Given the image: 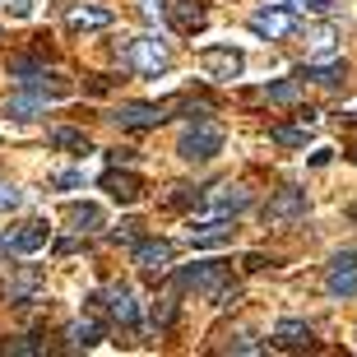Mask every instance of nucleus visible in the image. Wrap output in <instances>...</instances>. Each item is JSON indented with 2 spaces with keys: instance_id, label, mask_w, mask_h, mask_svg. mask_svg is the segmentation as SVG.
Returning <instances> with one entry per match:
<instances>
[{
  "instance_id": "obj_6",
  "label": "nucleus",
  "mask_w": 357,
  "mask_h": 357,
  "mask_svg": "<svg viewBox=\"0 0 357 357\" xmlns=\"http://www.w3.org/2000/svg\"><path fill=\"white\" fill-rule=\"evenodd\" d=\"M232 237H237V218H227V213H209V218H195V223H190V246H195V251L227 246Z\"/></svg>"
},
{
  "instance_id": "obj_33",
  "label": "nucleus",
  "mask_w": 357,
  "mask_h": 357,
  "mask_svg": "<svg viewBox=\"0 0 357 357\" xmlns=\"http://www.w3.org/2000/svg\"><path fill=\"white\" fill-rule=\"evenodd\" d=\"M297 10H306V14H334V0H297Z\"/></svg>"
},
{
  "instance_id": "obj_25",
  "label": "nucleus",
  "mask_w": 357,
  "mask_h": 357,
  "mask_svg": "<svg viewBox=\"0 0 357 357\" xmlns=\"http://www.w3.org/2000/svg\"><path fill=\"white\" fill-rule=\"evenodd\" d=\"M47 139H52V149H79V153H89V135L84 130H66V126H61V130H52Z\"/></svg>"
},
{
  "instance_id": "obj_7",
  "label": "nucleus",
  "mask_w": 357,
  "mask_h": 357,
  "mask_svg": "<svg viewBox=\"0 0 357 357\" xmlns=\"http://www.w3.org/2000/svg\"><path fill=\"white\" fill-rule=\"evenodd\" d=\"M176 283L190 292H213L218 283H227V265L223 260H195V265L176 269Z\"/></svg>"
},
{
  "instance_id": "obj_9",
  "label": "nucleus",
  "mask_w": 357,
  "mask_h": 357,
  "mask_svg": "<svg viewBox=\"0 0 357 357\" xmlns=\"http://www.w3.org/2000/svg\"><path fill=\"white\" fill-rule=\"evenodd\" d=\"M135 265L149 269V274H167L172 269V241H162V237L135 241Z\"/></svg>"
},
{
  "instance_id": "obj_27",
  "label": "nucleus",
  "mask_w": 357,
  "mask_h": 357,
  "mask_svg": "<svg viewBox=\"0 0 357 357\" xmlns=\"http://www.w3.org/2000/svg\"><path fill=\"white\" fill-rule=\"evenodd\" d=\"M172 316H176V302L172 297H158V302H153V330H167V325H172Z\"/></svg>"
},
{
  "instance_id": "obj_28",
  "label": "nucleus",
  "mask_w": 357,
  "mask_h": 357,
  "mask_svg": "<svg viewBox=\"0 0 357 357\" xmlns=\"http://www.w3.org/2000/svg\"><path fill=\"white\" fill-rule=\"evenodd\" d=\"M19 204H24V190L10 185V181H0V213H14Z\"/></svg>"
},
{
  "instance_id": "obj_2",
  "label": "nucleus",
  "mask_w": 357,
  "mask_h": 357,
  "mask_svg": "<svg viewBox=\"0 0 357 357\" xmlns=\"http://www.w3.org/2000/svg\"><path fill=\"white\" fill-rule=\"evenodd\" d=\"M176 153H181V162H209V158H218V153H223V130H218L209 116L195 121V126H185Z\"/></svg>"
},
{
  "instance_id": "obj_26",
  "label": "nucleus",
  "mask_w": 357,
  "mask_h": 357,
  "mask_svg": "<svg viewBox=\"0 0 357 357\" xmlns=\"http://www.w3.org/2000/svg\"><path fill=\"white\" fill-rule=\"evenodd\" d=\"M33 75H42V66L33 61V56H14L10 61V79H19V84H28Z\"/></svg>"
},
{
  "instance_id": "obj_8",
  "label": "nucleus",
  "mask_w": 357,
  "mask_h": 357,
  "mask_svg": "<svg viewBox=\"0 0 357 357\" xmlns=\"http://www.w3.org/2000/svg\"><path fill=\"white\" fill-rule=\"evenodd\" d=\"M47 241H52L47 218H33V223H19V227L5 232V246H10L14 255H38V251H47Z\"/></svg>"
},
{
  "instance_id": "obj_24",
  "label": "nucleus",
  "mask_w": 357,
  "mask_h": 357,
  "mask_svg": "<svg viewBox=\"0 0 357 357\" xmlns=\"http://www.w3.org/2000/svg\"><path fill=\"white\" fill-rule=\"evenodd\" d=\"M306 42H311V52L330 56L334 42H339V28H334V24H320V28H311V33H306Z\"/></svg>"
},
{
  "instance_id": "obj_13",
  "label": "nucleus",
  "mask_w": 357,
  "mask_h": 357,
  "mask_svg": "<svg viewBox=\"0 0 357 357\" xmlns=\"http://www.w3.org/2000/svg\"><path fill=\"white\" fill-rule=\"evenodd\" d=\"M66 223L84 237V232H98V227L107 223V213H102V204H93V199H70L66 204Z\"/></svg>"
},
{
  "instance_id": "obj_29",
  "label": "nucleus",
  "mask_w": 357,
  "mask_h": 357,
  "mask_svg": "<svg viewBox=\"0 0 357 357\" xmlns=\"http://www.w3.org/2000/svg\"><path fill=\"white\" fill-rule=\"evenodd\" d=\"M232 353H265V344H260V334H251V330H241L237 339H232Z\"/></svg>"
},
{
  "instance_id": "obj_15",
  "label": "nucleus",
  "mask_w": 357,
  "mask_h": 357,
  "mask_svg": "<svg viewBox=\"0 0 357 357\" xmlns=\"http://www.w3.org/2000/svg\"><path fill=\"white\" fill-rule=\"evenodd\" d=\"M107 311H112V320H116V325H126V330H135V325H139V302H135V292L126 288V283H116V288L107 292Z\"/></svg>"
},
{
  "instance_id": "obj_5",
  "label": "nucleus",
  "mask_w": 357,
  "mask_h": 357,
  "mask_svg": "<svg viewBox=\"0 0 357 357\" xmlns=\"http://www.w3.org/2000/svg\"><path fill=\"white\" fill-rule=\"evenodd\" d=\"M195 61L209 79H241V70H246V56L237 47H199Z\"/></svg>"
},
{
  "instance_id": "obj_17",
  "label": "nucleus",
  "mask_w": 357,
  "mask_h": 357,
  "mask_svg": "<svg viewBox=\"0 0 357 357\" xmlns=\"http://www.w3.org/2000/svg\"><path fill=\"white\" fill-rule=\"evenodd\" d=\"M42 112H47V98H42L38 89H24L5 102V116L10 121H33V116H42Z\"/></svg>"
},
{
  "instance_id": "obj_19",
  "label": "nucleus",
  "mask_w": 357,
  "mask_h": 357,
  "mask_svg": "<svg viewBox=\"0 0 357 357\" xmlns=\"http://www.w3.org/2000/svg\"><path fill=\"white\" fill-rule=\"evenodd\" d=\"M302 79L334 89V84H344V61H339V56H330V61H320V66H302Z\"/></svg>"
},
{
  "instance_id": "obj_14",
  "label": "nucleus",
  "mask_w": 357,
  "mask_h": 357,
  "mask_svg": "<svg viewBox=\"0 0 357 357\" xmlns=\"http://www.w3.org/2000/svg\"><path fill=\"white\" fill-rule=\"evenodd\" d=\"M241 209H251V190L246 185H218V190H209V213L237 218Z\"/></svg>"
},
{
  "instance_id": "obj_1",
  "label": "nucleus",
  "mask_w": 357,
  "mask_h": 357,
  "mask_svg": "<svg viewBox=\"0 0 357 357\" xmlns=\"http://www.w3.org/2000/svg\"><path fill=\"white\" fill-rule=\"evenodd\" d=\"M121 66H130L135 75H149V79H158L172 70V47L162 38H130L126 47H116Z\"/></svg>"
},
{
  "instance_id": "obj_10",
  "label": "nucleus",
  "mask_w": 357,
  "mask_h": 357,
  "mask_svg": "<svg viewBox=\"0 0 357 357\" xmlns=\"http://www.w3.org/2000/svg\"><path fill=\"white\" fill-rule=\"evenodd\" d=\"M66 24L75 28V33H102V28L116 24V14L107 10V5H70Z\"/></svg>"
},
{
  "instance_id": "obj_4",
  "label": "nucleus",
  "mask_w": 357,
  "mask_h": 357,
  "mask_svg": "<svg viewBox=\"0 0 357 357\" xmlns=\"http://www.w3.org/2000/svg\"><path fill=\"white\" fill-rule=\"evenodd\" d=\"M311 213V199H306V190H297V185H283L274 199L265 204V223L269 227H288L297 223V218H306Z\"/></svg>"
},
{
  "instance_id": "obj_16",
  "label": "nucleus",
  "mask_w": 357,
  "mask_h": 357,
  "mask_svg": "<svg viewBox=\"0 0 357 357\" xmlns=\"http://www.w3.org/2000/svg\"><path fill=\"white\" fill-rule=\"evenodd\" d=\"M167 19H172L176 33H195V28H204V0H176V5H167Z\"/></svg>"
},
{
  "instance_id": "obj_11",
  "label": "nucleus",
  "mask_w": 357,
  "mask_h": 357,
  "mask_svg": "<svg viewBox=\"0 0 357 357\" xmlns=\"http://www.w3.org/2000/svg\"><path fill=\"white\" fill-rule=\"evenodd\" d=\"M325 288L330 297H357V255H339L325 274Z\"/></svg>"
},
{
  "instance_id": "obj_20",
  "label": "nucleus",
  "mask_w": 357,
  "mask_h": 357,
  "mask_svg": "<svg viewBox=\"0 0 357 357\" xmlns=\"http://www.w3.org/2000/svg\"><path fill=\"white\" fill-rule=\"evenodd\" d=\"M102 185H107V195L121 199V204H135V199H139V181H135L130 172H107Z\"/></svg>"
},
{
  "instance_id": "obj_32",
  "label": "nucleus",
  "mask_w": 357,
  "mask_h": 357,
  "mask_svg": "<svg viewBox=\"0 0 357 357\" xmlns=\"http://www.w3.org/2000/svg\"><path fill=\"white\" fill-rule=\"evenodd\" d=\"M52 185H61V190H79V185H84V172H56Z\"/></svg>"
},
{
  "instance_id": "obj_31",
  "label": "nucleus",
  "mask_w": 357,
  "mask_h": 357,
  "mask_svg": "<svg viewBox=\"0 0 357 357\" xmlns=\"http://www.w3.org/2000/svg\"><path fill=\"white\" fill-rule=\"evenodd\" d=\"M5 10H10V19H28L38 10V0H5Z\"/></svg>"
},
{
  "instance_id": "obj_30",
  "label": "nucleus",
  "mask_w": 357,
  "mask_h": 357,
  "mask_svg": "<svg viewBox=\"0 0 357 357\" xmlns=\"http://www.w3.org/2000/svg\"><path fill=\"white\" fill-rule=\"evenodd\" d=\"M265 98L269 102H292V98H297V84H269Z\"/></svg>"
},
{
  "instance_id": "obj_23",
  "label": "nucleus",
  "mask_w": 357,
  "mask_h": 357,
  "mask_svg": "<svg viewBox=\"0 0 357 357\" xmlns=\"http://www.w3.org/2000/svg\"><path fill=\"white\" fill-rule=\"evenodd\" d=\"M269 139H274V144H292V149H302L306 139H311V121H302V126H274V130H269Z\"/></svg>"
},
{
  "instance_id": "obj_3",
  "label": "nucleus",
  "mask_w": 357,
  "mask_h": 357,
  "mask_svg": "<svg viewBox=\"0 0 357 357\" xmlns=\"http://www.w3.org/2000/svg\"><path fill=\"white\" fill-rule=\"evenodd\" d=\"M251 33L269 42H283L297 33V0H283V5H269V10H255L251 14Z\"/></svg>"
},
{
  "instance_id": "obj_21",
  "label": "nucleus",
  "mask_w": 357,
  "mask_h": 357,
  "mask_svg": "<svg viewBox=\"0 0 357 357\" xmlns=\"http://www.w3.org/2000/svg\"><path fill=\"white\" fill-rule=\"evenodd\" d=\"M38 288H42V274H38V269H24V274L10 278V288H5V292H10V302L24 306V302H33V297H38Z\"/></svg>"
},
{
  "instance_id": "obj_18",
  "label": "nucleus",
  "mask_w": 357,
  "mask_h": 357,
  "mask_svg": "<svg viewBox=\"0 0 357 357\" xmlns=\"http://www.w3.org/2000/svg\"><path fill=\"white\" fill-rule=\"evenodd\" d=\"M274 344L288 348V353H297V348L311 344V325H306V320H297V316L278 320V325H274Z\"/></svg>"
},
{
  "instance_id": "obj_35",
  "label": "nucleus",
  "mask_w": 357,
  "mask_h": 357,
  "mask_svg": "<svg viewBox=\"0 0 357 357\" xmlns=\"http://www.w3.org/2000/svg\"><path fill=\"white\" fill-rule=\"evenodd\" d=\"M10 353H42V344H38V339H14Z\"/></svg>"
},
{
  "instance_id": "obj_12",
  "label": "nucleus",
  "mask_w": 357,
  "mask_h": 357,
  "mask_svg": "<svg viewBox=\"0 0 357 357\" xmlns=\"http://www.w3.org/2000/svg\"><path fill=\"white\" fill-rule=\"evenodd\" d=\"M112 121L116 126H158V121H167V107H153V102H121L116 112H112Z\"/></svg>"
},
{
  "instance_id": "obj_34",
  "label": "nucleus",
  "mask_w": 357,
  "mask_h": 357,
  "mask_svg": "<svg viewBox=\"0 0 357 357\" xmlns=\"http://www.w3.org/2000/svg\"><path fill=\"white\" fill-rule=\"evenodd\" d=\"M135 227H139V223H121L116 232H112V241H126V246H135V241H139V232H135Z\"/></svg>"
},
{
  "instance_id": "obj_22",
  "label": "nucleus",
  "mask_w": 357,
  "mask_h": 357,
  "mask_svg": "<svg viewBox=\"0 0 357 357\" xmlns=\"http://www.w3.org/2000/svg\"><path fill=\"white\" fill-rule=\"evenodd\" d=\"M102 339V320H79V325H70V348H93Z\"/></svg>"
}]
</instances>
